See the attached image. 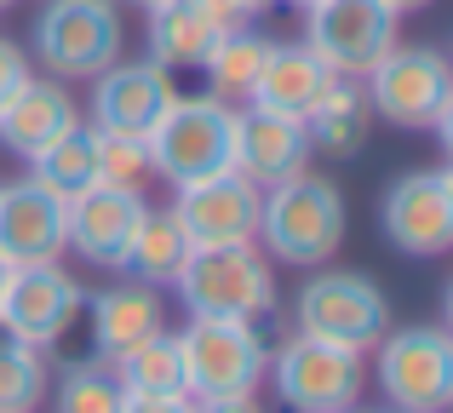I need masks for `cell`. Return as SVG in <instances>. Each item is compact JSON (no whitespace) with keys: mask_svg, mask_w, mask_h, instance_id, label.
<instances>
[{"mask_svg":"<svg viewBox=\"0 0 453 413\" xmlns=\"http://www.w3.org/2000/svg\"><path fill=\"white\" fill-rule=\"evenodd\" d=\"M150 172L178 184L212 179V172L235 167V103L212 98V92H173V103L161 110V121L144 133Z\"/></svg>","mask_w":453,"mask_h":413,"instance_id":"cell-1","label":"cell"},{"mask_svg":"<svg viewBox=\"0 0 453 413\" xmlns=\"http://www.w3.org/2000/svg\"><path fill=\"white\" fill-rule=\"evenodd\" d=\"M265 253H276L281 264L316 270L339 253L344 241V195L333 179H316V172H293V179L270 184L265 207H258V235Z\"/></svg>","mask_w":453,"mask_h":413,"instance_id":"cell-2","label":"cell"},{"mask_svg":"<svg viewBox=\"0 0 453 413\" xmlns=\"http://www.w3.org/2000/svg\"><path fill=\"white\" fill-rule=\"evenodd\" d=\"M178 350H184V396L196 408L253 396L270 368L265 333L253 322H230V316H189Z\"/></svg>","mask_w":453,"mask_h":413,"instance_id":"cell-3","label":"cell"},{"mask_svg":"<svg viewBox=\"0 0 453 413\" xmlns=\"http://www.w3.org/2000/svg\"><path fill=\"white\" fill-rule=\"evenodd\" d=\"M178 299L189 316H230V322H258L276 310V276L270 258L253 241H219V247H189L178 270Z\"/></svg>","mask_w":453,"mask_h":413,"instance_id":"cell-4","label":"cell"},{"mask_svg":"<svg viewBox=\"0 0 453 413\" xmlns=\"http://www.w3.org/2000/svg\"><path fill=\"white\" fill-rule=\"evenodd\" d=\"M367 110L385 115L408 133H442L453 138V69L436 46H390L367 69Z\"/></svg>","mask_w":453,"mask_h":413,"instance_id":"cell-5","label":"cell"},{"mask_svg":"<svg viewBox=\"0 0 453 413\" xmlns=\"http://www.w3.org/2000/svg\"><path fill=\"white\" fill-rule=\"evenodd\" d=\"M121 11L115 0H46L35 11V57L52 80H92L121 57Z\"/></svg>","mask_w":453,"mask_h":413,"instance_id":"cell-6","label":"cell"},{"mask_svg":"<svg viewBox=\"0 0 453 413\" xmlns=\"http://www.w3.org/2000/svg\"><path fill=\"white\" fill-rule=\"evenodd\" d=\"M299 333L327 339L344 350H373L390 333V299L379 293L373 276L356 270H321L299 287Z\"/></svg>","mask_w":453,"mask_h":413,"instance_id":"cell-7","label":"cell"},{"mask_svg":"<svg viewBox=\"0 0 453 413\" xmlns=\"http://www.w3.org/2000/svg\"><path fill=\"white\" fill-rule=\"evenodd\" d=\"M379 391L396 413H442L453 402V339L442 327H396L379 339Z\"/></svg>","mask_w":453,"mask_h":413,"instance_id":"cell-8","label":"cell"},{"mask_svg":"<svg viewBox=\"0 0 453 413\" xmlns=\"http://www.w3.org/2000/svg\"><path fill=\"white\" fill-rule=\"evenodd\" d=\"M304 46L333 75L362 80L396 46V11H385L379 0H310L304 6Z\"/></svg>","mask_w":453,"mask_h":413,"instance_id":"cell-9","label":"cell"},{"mask_svg":"<svg viewBox=\"0 0 453 413\" xmlns=\"http://www.w3.org/2000/svg\"><path fill=\"white\" fill-rule=\"evenodd\" d=\"M265 373H276V396L293 413H344L362 396V356L310 333H293Z\"/></svg>","mask_w":453,"mask_h":413,"instance_id":"cell-10","label":"cell"},{"mask_svg":"<svg viewBox=\"0 0 453 413\" xmlns=\"http://www.w3.org/2000/svg\"><path fill=\"white\" fill-rule=\"evenodd\" d=\"M81 304H87V293L64 264H18L0 293V327H6V339L46 356L75 327Z\"/></svg>","mask_w":453,"mask_h":413,"instance_id":"cell-11","label":"cell"},{"mask_svg":"<svg viewBox=\"0 0 453 413\" xmlns=\"http://www.w3.org/2000/svg\"><path fill=\"white\" fill-rule=\"evenodd\" d=\"M379 224H385V241L408 258L448 253L453 247V172L448 167L402 172L379 202Z\"/></svg>","mask_w":453,"mask_h":413,"instance_id":"cell-12","label":"cell"},{"mask_svg":"<svg viewBox=\"0 0 453 413\" xmlns=\"http://www.w3.org/2000/svg\"><path fill=\"white\" fill-rule=\"evenodd\" d=\"M258 207H265V190L230 167V172H212V179L178 184L173 218L189 235V247H219V241H253Z\"/></svg>","mask_w":453,"mask_h":413,"instance_id":"cell-13","label":"cell"},{"mask_svg":"<svg viewBox=\"0 0 453 413\" xmlns=\"http://www.w3.org/2000/svg\"><path fill=\"white\" fill-rule=\"evenodd\" d=\"M69 247V202L52 195L46 184L18 179L0 184V258L18 264H58Z\"/></svg>","mask_w":453,"mask_h":413,"instance_id":"cell-14","label":"cell"},{"mask_svg":"<svg viewBox=\"0 0 453 413\" xmlns=\"http://www.w3.org/2000/svg\"><path fill=\"white\" fill-rule=\"evenodd\" d=\"M173 103V75H166L155 57H115L110 69L92 75V126L98 133H127L144 138L161 110Z\"/></svg>","mask_w":453,"mask_h":413,"instance_id":"cell-15","label":"cell"},{"mask_svg":"<svg viewBox=\"0 0 453 413\" xmlns=\"http://www.w3.org/2000/svg\"><path fill=\"white\" fill-rule=\"evenodd\" d=\"M150 212L144 190H110V184H92L69 202V247H75L87 264L98 270H121L127 247H133L138 218Z\"/></svg>","mask_w":453,"mask_h":413,"instance_id":"cell-16","label":"cell"},{"mask_svg":"<svg viewBox=\"0 0 453 413\" xmlns=\"http://www.w3.org/2000/svg\"><path fill=\"white\" fill-rule=\"evenodd\" d=\"M310 167V133L299 115H276V110H235V172L253 179L258 190L293 179Z\"/></svg>","mask_w":453,"mask_h":413,"instance_id":"cell-17","label":"cell"},{"mask_svg":"<svg viewBox=\"0 0 453 413\" xmlns=\"http://www.w3.org/2000/svg\"><path fill=\"white\" fill-rule=\"evenodd\" d=\"M81 121V110H75V98H69L58 80H41V75H29L18 92H12L6 103H0V144L12 149V156H23V161H35L52 138H64L69 126Z\"/></svg>","mask_w":453,"mask_h":413,"instance_id":"cell-18","label":"cell"},{"mask_svg":"<svg viewBox=\"0 0 453 413\" xmlns=\"http://www.w3.org/2000/svg\"><path fill=\"white\" fill-rule=\"evenodd\" d=\"M161 327H166V304H161L155 287H144V281L92 293V345H98L104 362L127 356L133 345H144V339L161 333Z\"/></svg>","mask_w":453,"mask_h":413,"instance_id":"cell-19","label":"cell"},{"mask_svg":"<svg viewBox=\"0 0 453 413\" xmlns=\"http://www.w3.org/2000/svg\"><path fill=\"white\" fill-rule=\"evenodd\" d=\"M333 69L321 64L316 52H310L304 41H288V46H270L265 69H258V87L247 103H258V110H276V115H310V103L327 92Z\"/></svg>","mask_w":453,"mask_h":413,"instance_id":"cell-20","label":"cell"},{"mask_svg":"<svg viewBox=\"0 0 453 413\" xmlns=\"http://www.w3.org/2000/svg\"><path fill=\"white\" fill-rule=\"evenodd\" d=\"M224 29L230 23L212 18L201 0H161L150 6V57L161 69H201Z\"/></svg>","mask_w":453,"mask_h":413,"instance_id":"cell-21","label":"cell"},{"mask_svg":"<svg viewBox=\"0 0 453 413\" xmlns=\"http://www.w3.org/2000/svg\"><path fill=\"white\" fill-rule=\"evenodd\" d=\"M367 115H373L367 110V92L356 87L350 75H333L327 92H321L304 115L310 149H321V156H356V149L367 144Z\"/></svg>","mask_w":453,"mask_h":413,"instance_id":"cell-22","label":"cell"},{"mask_svg":"<svg viewBox=\"0 0 453 413\" xmlns=\"http://www.w3.org/2000/svg\"><path fill=\"white\" fill-rule=\"evenodd\" d=\"M184 258H189V235L178 230L173 207H161V212L150 207L144 218H138V230H133V247H127L121 270L133 281H144V287H173L178 270H184Z\"/></svg>","mask_w":453,"mask_h":413,"instance_id":"cell-23","label":"cell"},{"mask_svg":"<svg viewBox=\"0 0 453 413\" xmlns=\"http://www.w3.org/2000/svg\"><path fill=\"white\" fill-rule=\"evenodd\" d=\"M270 46H276V41H265V34L247 29V23L224 29L219 46L207 52V64H201L207 92H212V98H224V103H247V98H253V87H258V69H265Z\"/></svg>","mask_w":453,"mask_h":413,"instance_id":"cell-24","label":"cell"},{"mask_svg":"<svg viewBox=\"0 0 453 413\" xmlns=\"http://www.w3.org/2000/svg\"><path fill=\"white\" fill-rule=\"evenodd\" d=\"M29 179L46 184L52 195H64V202H75L81 190H92L98 184V144H92V126L75 121L64 138H52V144L41 149V156L29 161Z\"/></svg>","mask_w":453,"mask_h":413,"instance_id":"cell-25","label":"cell"},{"mask_svg":"<svg viewBox=\"0 0 453 413\" xmlns=\"http://www.w3.org/2000/svg\"><path fill=\"white\" fill-rule=\"evenodd\" d=\"M121 391L133 396H184V350H178V333H150L144 345H133L127 356L110 362Z\"/></svg>","mask_w":453,"mask_h":413,"instance_id":"cell-26","label":"cell"},{"mask_svg":"<svg viewBox=\"0 0 453 413\" xmlns=\"http://www.w3.org/2000/svg\"><path fill=\"white\" fill-rule=\"evenodd\" d=\"M121 379H115L110 362H69L58 373V391H52V408L58 413H121Z\"/></svg>","mask_w":453,"mask_h":413,"instance_id":"cell-27","label":"cell"},{"mask_svg":"<svg viewBox=\"0 0 453 413\" xmlns=\"http://www.w3.org/2000/svg\"><path fill=\"white\" fill-rule=\"evenodd\" d=\"M46 396V356L18 339H0V413H35Z\"/></svg>","mask_w":453,"mask_h":413,"instance_id":"cell-28","label":"cell"},{"mask_svg":"<svg viewBox=\"0 0 453 413\" xmlns=\"http://www.w3.org/2000/svg\"><path fill=\"white\" fill-rule=\"evenodd\" d=\"M92 144H98V184H110V190H144V179H150L144 138L98 133V126H92Z\"/></svg>","mask_w":453,"mask_h":413,"instance_id":"cell-29","label":"cell"},{"mask_svg":"<svg viewBox=\"0 0 453 413\" xmlns=\"http://www.w3.org/2000/svg\"><path fill=\"white\" fill-rule=\"evenodd\" d=\"M23 80H29V52H23L18 41H6V34H0V103H6Z\"/></svg>","mask_w":453,"mask_h":413,"instance_id":"cell-30","label":"cell"},{"mask_svg":"<svg viewBox=\"0 0 453 413\" xmlns=\"http://www.w3.org/2000/svg\"><path fill=\"white\" fill-rule=\"evenodd\" d=\"M201 6H207L212 18H224V23H230V29H235V23H253L258 11H270V6H276V0H201Z\"/></svg>","mask_w":453,"mask_h":413,"instance_id":"cell-31","label":"cell"},{"mask_svg":"<svg viewBox=\"0 0 453 413\" xmlns=\"http://www.w3.org/2000/svg\"><path fill=\"white\" fill-rule=\"evenodd\" d=\"M121 413H196L189 396H121Z\"/></svg>","mask_w":453,"mask_h":413,"instance_id":"cell-32","label":"cell"},{"mask_svg":"<svg viewBox=\"0 0 453 413\" xmlns=\"http://www.w3.org/2000/svg\"><path fill=\"white\" fill-rule=\"evenodd\" d=\"M196 413H265L253 402V396H235V402H207V408H196Z\"/></svg>","mask_w":453,"mask_h":413,"instance_id":"cell-33","label":"cell"},{"mask_svg":"<svg viewBox=\"0 0 453 413\" xmlns=\"http://www.w3.org/2000/svg\"><path fill=\"white\" fill-rule=\"evenodd\" d=\"M379 6H385V11H396V18H402V11H419V6H431V0H379Z\"/></svg>","mask_w":453,"mask_h":413,"instance_id":"cell-34","label":"cell"},{"mask_svg":"<svg viewBox=\"0 0 453 413\" xmlns=\"http://www.w3.org/2000/svg\"><path fill=\"white\" fill-rule=\"evenodd\" d=\"M6 276H12V264H6V258H0V293H6Z\"/></svg>","mask_w":453,"mask_h":413,"instance_id":"cell-35","label":"cell"},{"mask_svg":"<svg viewBox=\"0 0 453 413\" xmlns=\"http://www.w3.org/2000/svg\"><path fill=\"white\" fill-rule=\"evenodd\" d=\"M127 6H144L150 11V6H161V0H127Z\"/></svg>","mask_w":453,"mask_h":413,"instance_id":"cell-36","label":"cell"},{"mask_svg":"<svg viewBox=\"0 0 453 413\" xmlns=\"http://www.w3.org/2000/svg\"><path fill=\"white\" fill-rule=\"evenodd\" d=\"M288 6H310V0H288Z\"/></svg>","mask_w":453,"mask_h":413,"instance_id":"cell-37","label":"cell"},{"mask_svg":"<svg viewBox=\"0 0 453 413\" xmlns=\"http://www.w3.org/2000/svg\"><path fill=\"white\" fill-rule=\"evenodd\" d=\"M344 413H367V408H344Z\"/></svg>","mask_w":453,"mask_h":413,"instance_id":"cell-38","label":"cell"},{"mask_svg":"<svg viewBox=\"0 0 453 413\" xmlns=\"http://www.w3.org/2000/svg\"><path fill=\"white\" fill-rule=\"evenodd\" d=\"M0 6H12V0H0Z\"/></svg>","mask_w":453,"mask_h":413,"instance_id":"cell-39","label":"cell"}]
</instances>
